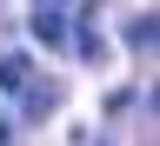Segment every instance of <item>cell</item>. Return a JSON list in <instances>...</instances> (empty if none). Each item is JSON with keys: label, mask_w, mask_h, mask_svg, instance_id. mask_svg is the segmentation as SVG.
Wrapping results in <instances>:
<instances>
[{"label": "cell", "mask_w": 160, "mask_h": 146, "mask_svg": "<svg viewBox=\"0 0 160 146\" xmlns=\"http://www.w3.org/2000/svg\"><path fill=\"white\" fill-rule=\"evenodd\" d=\"M33 33L47 40V47H60V40H67V13H40L33 7Z\"/></svg>", "instance_id": "cell-4"}, {"label": "cell", "mask_w": 160, "mask_h": 146, "mask_svg": "<svg viewBox=\"0 0 160 146\" xmlns=\"http://www.w3.org/2000/svg\"><path fill=\"white\" fill-rule=\"evenodd\" d=\"M27 80H33V60H27V53H0V87H7V93H20Z\"/></svg>", "instance_id": "cell-3"}, {"label": "cell", "mask_w": 160, "mask_h": 146, "mask_svg": "<svg viewBox=\"0 0 160 146\" xmlns=\"http://www.w3.org/2000/svg\"><path fill=\"white\" fill-rule=\"evenodd\" d=\"M33 7H40V13H67L73 0H33Z\"/></svg>", "instance_id": "cell-6"}, {"label": "cell", "mask_w": 160, "mask_h": 146, "mask_svg": "<svg viewBox=\"0 0 160 146\" xmlns=\"http://www.w3.org/2000/svg\"><path fill=\"white\" fill-rule=\"evenodd\" d=\"M53 106H60V87H53V80H27V87H20V113H27V120H53Z\"/></svg>", "instance_id": "cell-1"}, {"label": "cell", "mask_w": 160, "mask_h": 146, "mask_svg": "<svg viewBox=\"0 0 160 146\" xmlns=\"http://www.w3.org/2000/svg\"><path fill=\"white\" fill-rule=\"evenodd\" d=\"M73 53L87 60V67H100V60H107V40H100L93 27H80V33H73Z\"/></svg>", "instance_id": "cell-5"}, {"label": "cell", "mask_w": 160, "mask_h": 146, "mask_svg": "<svg viewBox=\"0 0 160 146\" xmlns=\"http://www.w3.org/2000/svg\"><path fill=\"white\" fill-rule=\"evenodd\" d=\"M153 40H160V20L140 7V13L127 20V47H133V53H153Z\"/></svg>", "instance_id": "cell-2"}]
</instances>
